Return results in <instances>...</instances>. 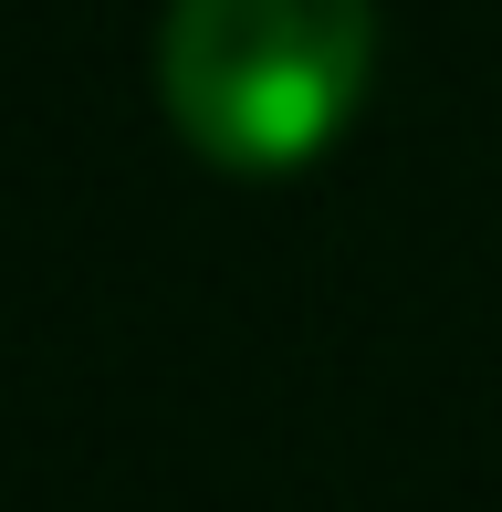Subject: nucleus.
<instances>
[{"label": "nucleus", "instance_id": "obj_1", "mask_svg": "<svg viewBox=\"0 0 502 512\" xmlns=\"http://www.w3.org/2000/svg\"><path fill=\"white\" fill-rule=\"evenodd\" d=\"M377 84V0H168L157 105L220 178H293Z\"/></svg>", "mask_w": 502, "mask_h": 512}]
</instances>
